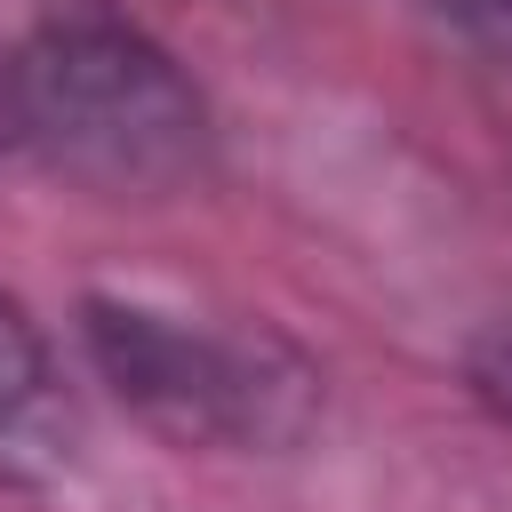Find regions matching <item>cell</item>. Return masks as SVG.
<instances>
[{"instance_id": "277c9868", "label": "cell", "mask_w": 512, "mask_h": 512, "mask_svg": "<svg viewBox=\"0 0 512 512\" xmlns=\"http://www.w3.org/2000/svg\"><path fill=\"white\" fill-rule=\"evenodd\" d=\"M464 384H472V400H480L488 416L512 424V312L488 320V328L464 344Z\"/></svg>"}, {"instance_id": "5b68a950", "label": "cell", "mask_w": 512, "mask_h": 512, "mask_svg": "<svg viewBox=\"0 0 512 512\" xmlns=\"http://www.w3.org/2000/svg\"><path fill=\"white\" fill-rule=\"evenodd\" d=\"M432 16L488 56H512V0H432Z\"/></svg>"}, {"instance_id": "6da1fadb", "label": "cell", "mask_w": 512, "mask_h": 512, "mask_svg": "<svg viewBox=\"0 0 512 512\" xmlns=\"http://www.w3.org/2000/svg\"><path fill=\"white\" fill-rule=\"evenodd\" d=\"M0 144L88 192L168 200L208 176L216 120L112 0H0Z\"/></svg>"}, {"instance_id": "7a4b0ae2", "label": "cell", "mask_w": 512, "mask_h": 512, "mask_svg": "<svg viewBox=\"0 0 512 512\" xmlns=\"http://www.w3.org/2000/svg\"><path fill=\"white\" fill-rule=\"evenodd\" d=\"M80 344L112 400L176 448L280 456L320 416V368L272 328H216L144 296H88Z\"/></svg>"}, {"instance_id": "3957f363", "label": "cell", "mask_w": 512, "mask_h": 512, "mask_svg": "<svg viewBox=\"0 0 512 512\" xmlns=\"http://www.w3.org/2000/svg\"><path fill=\"white\" fill-rule=\"evenodd\" d=\"M72 456V416L56 400V360L40 320L0 288V480H56Z\"/></svg>"}]
</instances>
